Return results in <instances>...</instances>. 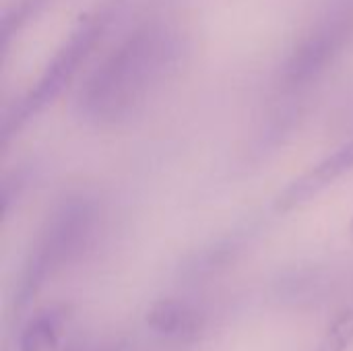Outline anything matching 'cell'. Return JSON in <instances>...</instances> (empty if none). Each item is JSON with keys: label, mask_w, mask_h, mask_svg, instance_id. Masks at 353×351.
Wrapping results in <instances>:
<instances>
[{"label": "cell", "mask_w": 353, "mask_h": 351, "mask_svg": "<svg viewBox=\"0 0 353 351\" xmlns=\"http://www.w3.org/2000/svg\"><path fill=\"white\" fill-rule=\"evenodd\" d=\"M91 228V211L85 203H68L46 228L21 273L14 306L21 310L70 257L79 252Z\"/></svg>", "instance_id": "cell-1"}, {"label": "cell", "mask_w": 353, "mask_h": 351, "mask_svg": "<svg viewBox=\"0 0 353 351\" xmlns=\"http://www.w3.org/2000/svg\"><path fill=\"white\" fill-rule=\"evenodd\" d=\"M101 29H103L101 14H85L79 21V25L72 29L68 39L54 54L52 62L48 64V68L43 70V74L39 77L35 87L23 99L14 118H10L14 128L21 126L25 120H29V116L41 112L48 103H52L62 93V89L74 77V72H77L79 64L83 62V58L87 56V52L93 48Z\"/></svg>", "instance_id": "cell-2"}, {"label": "cell", "mask_w": 353, "mask_h": 351, "mask_svg": "<svg viewBox=\"0 0 353 351\" xmlns=\"http://www.w3.org/2000/svg\"><path fill=\"white\" fill-rule=\"evenodd\" d=\"M353 172V141L339 147L335 153L319 161L314 168H310L306 174H302L298 180H294L277 199L279 209H296L304 203H308L312 197L321 194L325 188H329L333 182L343 178L345 174Z\"/></svg>", "instance_id": "cell-3"}, {"label": "cell", "mask_w": 353, "mask_h": 351, "mask_svg": "<svg viewBox=\"0 0 353 351\" xmlns=\"http://www.w3.org/2000/svg\"><path fill=\"white\" fill-rule=\"evenodd\" d=\"M145 321L157 335L174 341H192L203 329V317L178 300L155 302Z\"/></svg>", "instance_id": "cell-4"}, {"label": "cell", "mask_w": 353, "mask_h": 351, "mask_svg": "<svg viewBox=\"0 0 353 351\" xmlns=\"http://www.w3.org/2000/svg\"><path fill=\"white\" fill-rule=\"evenodd\" d=\"M70 319L72 310L64 304L41 310L21 331L19 351H52L58 345Z\"/></svg>", "instance_id": "cell-5"}, {"label": "cell", "mask_w": 353, "mask_h": 351, "mask_svg": "<svg viewBox=\"0 0 353 351\" xmlns=\"http://www.w3.org/2000/svg\"><path fill=\"white\" fill-rule=\"evenodd\" d=\"M353 343V308L343 310L329 325L316 351H347Z\"/></svg>", "instance_id": "cell-6"}, {"label": "cell", "mask_w": 353, "mask_h": 351, "mask_svg": "<svg viewBox=\"0 0 353 351\" xmlns=\"http://www.w3.org/2000/svg\"><path fill=\"white\" fill-rule=\"evenodd\" d=\"M350 234H352V238H353V219H352V223H350Z\"/></svg>", "instance_id": "cell-7"}]
</instances>
